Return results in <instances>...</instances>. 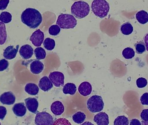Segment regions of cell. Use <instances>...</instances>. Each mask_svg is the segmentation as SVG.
<instances>
[{
  "mask_svg": "<svg viewBox=\"0 0 148 125\" xmlns=\"http://www.w3.org/2000/svg\"><path fill=\"white\" fill-rule=\"evenodd\" d=\"M21 21L31 28L38 27L43 21L42 15L40 12L32 8L25 10L21 15Z\"/></svg>",
  "mask_w": 148,
  "mask_h": 125,
  "instance_id": "cell-1",
  "label": "cell"
},
{
  "mask_svg": "<svg viewBox=\"0 0 148 125\" xmlns=\"http://www.w3.org/2000/svg\"><path fill=\"white\" fill-rule=\"evenodd\" d=\"M90 11V6L84 1L75 2L71 8L73 15L78 19L84 18L89 14Z\"/></svg>",
  "mask_w": 148,
  "mask_h": 125,
  "instance_id": "cell-2",
  "label": "cell"
},
{
  "mask_svg": "<svg viewBox=\"0 0 148 125\" xmlns=\"http://www.w3.org/2000/svg\"><path fill=\"white\" fill-rule=\"evenodd\" d=\"M91 8L96 16L103 18L108 14L110 7L106 0H94L92 3Z\"/></svg>",
  "mask_w": 148,
  "mask_h": 125,
  "instance_id": "cell-3",
  "label": "cell"
},
{
  "mask_svg": "<svg viewBox=\"0 0 148 125\" xmlns=\"http://www.w3.org/2000/svg\"><path fill=\"white\" fill-rule=\"evenodd\" d=\"M57 24L63 29H73L77 26V21L73 15L62 14L58 17Z\"/></svg>",
  "mask_w": 148,
  "mask_h": 125,
  "instance_id": "cell-4",
  "label": "cell"
},
{
  "mask_svg": "<svg viewBox=\"0 0 148 125\" xmlns=\"http://www.w3.org/2000/svg\"><path fill=\"white\" fill-rule=\"evenodd\" d=\"M88 110L92 113L99 112L103 109L104 104L103 98L100 95H93L91 96L86 102Z\"/></svg>",
  "mask_w": 148,
  "mask_h": 125,
  "instance_id": "cell-5",
  "label": "cell"
},
{
  "mask_svg": "<svg viewBox=\"0 0 148 125\" xmlns=\"http://www.w3.org/2000/svg\"><path fill=\"white\" fill-rule=\"evenodd\" d=\"M53 117L47 112L38 113L35 116V124L36 125H51L53 124Z\"/></svg>",
  "mask_w": 148,
  "mask_h": 125,
  "instance_id": "cell-6",
  "label": "cell"
},
{
  "mask_svg": "<svg viewBox=\"0 0 148 125\" xmlns=\"http://www.w3.org/2000/svg\"><path fill=\"white\" fill-rule=\"evenodd\" d=\"M49 78L53 84L56 87L63 86L64 83V75L59 71H54L50 73Z\"/></svg>",
  "mask_w": 148,
  "mask_h": 125,
  "instance_id": "cell-7",
  "label": "cell"
},
{
  "mask_svg": "<svg viewBox=\"0 0 148 125\" xmlns=\"http://www.w3.org/2000/svg\"><path fill=\"white\" fill-rule=\"evenodd\" d=\"M45 38L44 32L40 29L34 31L30 37V40L36 47H40L42 44Z\"/></svg>",
  "mask_w": 148,
  "mask_h": 125,
  "instance_id": "cell-8",
  "label": "cell"
},
{
  "mask_svg": "<svg viewBox=\"0 0 148 125\" xmlns=\"http://www.w3.org/2000/svg\"><path fill=\"white\" fill-rule=\"evenodd\" d=\"M16 97L12 92H6L3 93L0 96V101L3 104L11 105L15 102Z\"/></svg>",
  "mask_w": 148,
  "mask_h": 125,
  "instance_id": "cell-9",
  "label": "cell"
},
{
  "mask_svg": "<svg viewBox=\"0 0 148 125\" xmlns=\"http://www.w3.org/2000/svg\"><path fill=\"white\" fill-rule=\"evenodd\" d=\"M19 45H18L14 47V46H10L8 47L5 49L3 53V56L8 60H12L15 58L18 50Z\"/></svg>",
  "mask_w": 148,
  "mask_h": 125,
  "instance_id": "cell-10",
  "label": "cell"
},
{
  "mask_svg": "<svg viewBox=\"0 0 148 125\" xmlns=\"http://www.w3.org/2000/svg\"><path fill=\"white\" fill-rule=\"evenodd\" d=\"M19 54L21 56L25 59H30L33 55L34 49L29 44L23 45L19 50Z\"/></svg>",
  "mask_w": 148,
  "mask_h": 125,
  "instance_id": "cell-11",
  "label": "cell"
},
{
  "mask_svg": "<svg viewBox=\"0 0 148 125\" xmlns=\"http://www.w3.org/2000/svg\"><path fill=\"white\" fill-rule=\"evenodd\" d=\"M30 70L34 74H38L42 72L44 69V64L38 60H31Z\"/></svg>",
  "mask_w": 148,
  "mask_h": 125,
  "instance_id": "cell-12",
  "label": "cell"
},
{
  "mask_svg": "<svg viewBox=\"0 0 148 125\" xmlns=\"http://www.w3.org/2000/svg\"><path fill=\"white\" fill-rule=\"evenodd\" d=\"M26 106L28 110L31 113H36L38 107L39 103L38 100L35 98H28L25 100Z\"/></svg>",
  "mask_w": 148,
  "mask_h": 125,
  "instance_id": "cell-13",
  "label": "cell"
},
{
  "mask_svg": "<svg viewBox=\"0 0 148 125\" xmlns=\"http://www.w3.org/2000/svg\"><path fill=\"white\" fill-rule=\"evenodd\" d=\"M93 120L98 125H108L109 124V116L104 112H100L96 115Z\"/></svg>",
  "mask_w": 148,
  "mask_h": 125,
  "instance_id": "cell-14",
  "label": "cell"
},
{
  "mask_svg": "<svg viewBox=\"0 0 148 125\" xmlns=\"http://www.w3.org/2000/svg\"><path fill=\"white\" fill-rule=\"evenodd\" d=\"M78 91L81 95L86 96L90 95L92 91V87L88 82H82L78 87Z\"/></svg>",
  "mask_w": 148,
  "mask_h": 125,
  "instance_id": "cell-15",
  "label": "cell"
},
{
  "mask_svg": "<svg viewBox=\"0 0 148 125\" xmlns=\"http://www.w3.org/2000/svg\"><path fill=\"white\" fill-rule=\"evenodd\" d=\"M51 109L53 113L55 115H61L64 111V106L61 102L56 101L52 103Z\"/></svg>",
  "mask_w": 148,
  "mask_h": 125,
  "instance_id": "cell-16",
  "label": "cell"
},
{
  "mask_svg": "<svg viewBox=\"0 0 148 125\" xmlns=\"http://www.w3.org/2000/svg\"><path fill=\"white\" fill-rule=\"evenodd\" d=\"M39 87L43 91L47 92L52 88L53 85L50 79L47 76H45L40 80Z\"/></svg>",
  "mask_w": 148,
  "mask_h": 125,
  "instance_id": "cell-17",
  "label": "cell"
},
{
  "mask_svg": "<svg viewBox=\"0 0 148 125\" xmlns=\"http://www.w3.org/2000/svg\"><path fill=\"white\" fill-rule=\"evenodd\" d=\"M12 110L14 114L19 117L24 116L26 113L27 108L23 102L16 103L12 108Z\"/></svg>",
  "mask_w": 148,
  "mask_h": 125,
  "instance_id": "cell-18",
  "label": "cell"
},
{
  "mask_svg": "<svg viewBox=\"0 0 148 125\" xmlns=\"http://www.w3.org/2000/svg\"><path fill=\"white\" fill-rule=\"evenodd\" d=\"M25 90L29 95H35L38 93L39 89L36 84L33 83H28L26 85Z\"/></svg>",
  "mask_w": 148,
  "mask_h": 125,
  "instance_id": "cell-19",
  "label": "cell"
},
{
  "mask_svg": "<svg viewBox=\"0 0 148 125\" xmlns=\"http://www.w3.org/2000/svg\"><path fill=\"white\" fill-rule=\"evenodd\" d=\"M77 91V87L75 84L71 82L66 83L63 87V92L65 94L73 95Z\"/></svg>",
  "mask_w": 148,
  "mask_h": 125,
  "instance_id": "cell-20",
  "label": "cell"
},
{
  "mask_svg": "<svg viewBox=\"0 0 148 125\" xmlns=\"http://www.w3.org/2000/svg\"><path fill=\"white\" fill-rule=\"evenodd\" d=\"M136 19L141 24H145L148 22V13L144 10L138 11L136 14Z\"/></svg>",
  "mask_w": 148,
  "mask_h": 125,
  "instance_id": "cell-21",
  "label": "cell"
},
{
  "mask_svg": "<svg viewBox=\"0 0 148 125\" xmlns=\"http://www.w3.org/2000/svg\"><path fill=\"white\" fill-rule=\"evenodd\" d=\"M7 39L6 28L5 23L0 21V45L5 44Z\"/></svg>",
  "mask_w": 148,
  "mask_h": 125,
  "instance_id": "cell-22",
  "label": "cell"
},
{
  "mask_svg": "<svg viewBox=\"0 0 148 125\" xmlns=\"http://www.w3.org/2000/svg\"><path fill=\"white\" fill-rule=\"evenodd\" d=\"M121 33L125 35H129L132 33L133 27L130 23L126 22L122 24L120 27Z\"/></svg>",
  "mask_w": 148,
  "mask_h": 125,
  "instance_id": "cell-23",
  "label": "cell"
},
{
  "mask_svg": "<svg viewBox=\"0 0 148 125\" xmlns=\"http://www.w3.org/2000/svg\"><path fill=\"white\" fill-rule=\"evenodd\" d=\"M86 118V115L84 113L78 112L75 113L72 116L73 120L77 124H82Z\"/></svg>",
  "mask_w": 148,
  "mask_h": 125,
  "instance_id": "cell-24",
  "label": "cell"
},
{
  "mask_svg": "<svg viewBox=\"0 0 148 125\" xmlns=\"http://www.w3.org/2000/svg\"><path fill=\"white\" fill-rule=\"evenodd\" d=\"M34 54L37 60H44L46 56L45 50L41 47H38L34 50Z\"/></svg>",
  "mask_w": 148,
  "mask_h": 125,
  "instance_id": "cell-25",
  "label": "cell"
},
{
  "mask_svg": "<svg viewBox=\"0 0 148 125\" xmlns=\"http://www.w3.org/2000/svg\"><path fill=\"white\" fill-rule=\"evenodd\" d=\"M44 47L47 50L51 51L55 47V41L51 38H46L43 43Z\"/></svg>",
  "mask_w": 148,
  "mask_h": 125,
  "instance_id": "cell-26",
  "label": "cell"
},
{
  "mask_svg": "<svg viewBox=\"0 0 148 125\" xmlns=\"http://www.w3.org/2000/svg\"><path fill=\"white\" fill-rule=\"evenodd\" d=\"M12 15L7 11L1 12L0 14V21L4 23H8L12 21Z\"/></svg>",
  "mask_w": 148,
  "mask_h": 125,
  "instance_id": "cell-27",
  "label": "cell"
},
{
  "mask_svg": "<svg viewBox=\"0 0 148 125\" xmlns=\"http://www.w3.org/2000/svg\"><path fill=\"white\" fill-rule=\"evenodd\" d=\"M136 52L138 54H141L146 50V45L143 41H139L135 44Z\"/></svg>",
  "mask_w": 148,
  "mask_h": 125,
  "instance_id": "cell-28",
  "label": "cell"
},
{
  "mask_svg": "<svg viewBox=\"0 0 148 125\" xmlns=\"http://www.w3.org/2000/svg\"><path fill=\"white\" fill-rule=\"evenodd\" d=\"M129 124V119L125 115L118 116L114 122V125H128Z\"/></svg>",
  "mask_w": 148,
  "mask_h": 125,
  "instance_id": "cell-29",
  "label": "cell"
},
{
  "mask_svg": "<svg viewBox=\"0 0 148 125\" xmlns=\"http://www.w3.org/2000/svg\"><path fill=\"white\" fill-rule=\"evenodd\" d=\"M122 54L125 59H131L135 56V52L132 48L126 47L123 50Z\"/></svg>",
  "mask_w": 148,
  "mask_h": 125,
  "instance_id": "cell-30",
  "label": "cell"
},
{
  "mask_svg": "<svg viewBox=\"0 0 148 125\" xmlns=\"http://www.w3.org/2000/svg\"><path fill=\"white\" fill-rule=\"evenodd\" d=\"M60 32V28L58 25H52L49 28V33L51 35H58Z\"/></svg>",
  "mask_w": 148,
  "mask_h": 125,
  "instance_id": "cell-31",
  "label": "cell"
},
{
  "mask_svg": "<svg viewBox=\"0 0 148 125\" xmlns=\"http://www.w3.org/2000/svg\"><path fill=\"white\" fill-rule=\"evenodd\" d=\"M136 85L139 88H143L147 85V80L145 78L140 77L136 80Z\"/></svg>",
  "mask_w": 148,
  "mask_h": 125,
  "instance_id": "cell-32",
  "label": "cell"
},
{
  "mask_svg": "<svg viewBox=\"0 0 148 125\" xmlns=\"http://www.w3.org/2000/svg\"><path fill=\"white\" fill-rule=\"evenodd\" d=\"M9 65V62L7 60L4 59L0 60V71L6 70L8 67Z\"/></svg>",
  "mask_w": 148,
  "mask_h": 125,
  "instance_id": "cell-33",
  "label": "cell"
},
{
  "mask_svg": "<svg viewBox=\"0 0 148 125\" xmlns=\"http://www.w3.org/2000/svg\"><path fill=\"white\" fill-rule=\"evenodd\" d=\"M140 102L143 105H148V93H144L140 98Z\"/></svg>",
  "mask_w": 148,
  "mask_h": 125,
  "instance_id": "cell-34",
  "label": "cell"
},
{
  "mask_svg": "<svg viewBox=\"0 0 148 125\" xmlns=\"http://www.w3.org/2000/svg\"><path fill=\"white\" fill-rule=\"evenodd\" d=\"M7 113V110L5 107L0 106V120H3Z\"/></svg>",
  "mask_w": 148,
  "mask_h": 125,
  "instance_id": "cell-35",
  "label": "cell"
},
{
  "mask_svg": "<svg viewBox=\"0 0 148 125\" xmlns=\"http://www.w3.org/2000/svg\"><path fill=\"white\" fill-rule=\"evenodd\" d=\"M10 0H0V10H4L7 8Z\"/></svg>",
  "mask_w": 148,
  "mask_h": 125,
  "instance_id": "cell-36",
  "label": "cell"
},
{
  "mask_svg": "<svg viewBox=\"0 0 148 125\" xmlns=\"http://www.w3.org/2000/svg\"><path fill=\"white\" fill-rule=\"evenodd\" d=\"M140 117L143 121L148 122V109H143L140 114Z\"/></svg>",
  "mask_w": 148,
  "mask_h": 125,
  "instance_id": "cell-37",
  "label": "cell"
},
{
  "mask_svg": "<svg viewBox=\"0 0 148 125\" xmlns=\"http://www.w3.org/2000/svg\"><path fill=\"white\" fill-rule=\"evenodd\" d=\"M130 125H141L140 122L137 119H132L130 121Z\"/></svg>",
  "mask_w": 148,
  "mask_h": 125,
  "instance_id": "cell-38",
  "label": "cell"
},
{
  "mask_svg": "<svg viewBox=\"0 0 148 125\" xmlns=\"http://www.w3.org/2000/svg\"><path fill=\"white\" fill-rule=\"evenodd\" d=\"M0 125H1V122H0Z\"/></svg>",
  "mask_w": 148,
  "mask_h": 125,
  "instance_id": "cell-39",
  "label": "cell"
}]
</instances>
